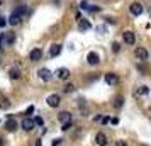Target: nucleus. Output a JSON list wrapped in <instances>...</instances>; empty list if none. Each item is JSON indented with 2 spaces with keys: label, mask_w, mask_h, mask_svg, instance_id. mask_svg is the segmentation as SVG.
Wrapping results in <instances>:
<instances>
[{
  "label": "nucleus",
  "mask_w": 151,
  "mask_h": 146,
  "mask_svg": "<svg viewBox=\"0 0 151 146\" xmlns=\"http://www.w3.org/2000/svg\"><path fill=\"white\" fill-rule=\"evenodd\" d=\"M112 49H114V53H119V49H121V44H119V42H114V44H112Z\"/></svg>",
  "instance_id": "obj_24"
},
{
  "label": "nucleus",
  "mask_w": 151,
  "mask_h": 146,
  "mask_svg": "<svg viewBox=\"0 0 151 146\" xmlns=\"http://www.w3.org/2000/svg\"><path fill=\"white\" fill-rule=\"evenodd\" d=\"M37 75H39V78H41V80H44V82H49V80H51V77H53V75H51V71H49L48 68H41L39 71H37Z\"/></svg>",
  "instance_id": "obj_7"
},
{
  "label": "nucleus",
  "mask_w": 151,
  "mask_h": 146,
  "mask_svg": "<svg viewBox=\"0 0 151 146\" xmlns=\"http://www.w3.org/2000/svg\"><path fill=\"white\" fill-rule=\"evenodd\" d=\"M58 119H60V122H68V121H71V114L66 111H63V112H60Z\"/></svg>",
  "instance_id": "obj_15"
},
{
  "label": "nucleus",
  "mask_w": 151,
  "mask_h": 146,
  "mask_svg": "<svg viewBox=\"0 0 151 146\" xmlns=\"http://www.w3.org/2000/svg\"><path fill=\"white\" fill-rule=\"evenodd\" d=\"M116 146H127V145H126V141L119 139V141H116Z\"/></svg>",
  "instance_id": "obj_28"
},
{
  "label": "nucleus",
  "mask_w": 151,
  "mask_h": 146,
  "mask_svg": "<svg viewBox=\"0 0 151 146\" xmlns=\"http://www.w3.org/2000/svg\"><path fill=\"white\" fill-rule=\"evenodd\" d=\"M105 82H107V85H117L119 83V77H117L116 73H105Z\"/></svg>",
  "instance_id": "obj_5"
},
{
  "label": "nucleus",
  "mask_w": 151,
  "mask_h": 146,
  "mask_svg": "<svg viewBox=\"0 0 151 146\" xmlns=\"http://www.w3.org/2000/svg\"><path fill=\"white\" fill-rule=\"evenodd\" d=\"M17 127H19V124H17V121H15V119H9L7 122H5V129H7V131H15V129H17Z\"/></svg>",
  "instance_id": "obj_13"
},
{
  "label": "nucleus",
  "mask_w": 151,
  "mask_h": 146,
  "mask_svg": "<svg viewBox=\"0 0 151 146\" xmlns=\"http://www.w3.org/2000/svg\"><path fill=\"white\" fill-rule=\"evenodd\" d=\"M9 77L12 78V80H19V78H21V73H19V70L10 68L9 70Z\"/></svg>",
  "instance_id": "obj_19"
},
{
  "label": "nucleus",
  "mask_w": 151,
  "mask_h": 146,
  "mask_svg": "<svg viewBox=\"0 0 151 146\" xmlns=\"http://www.w3.org/2000/svg\"><path fill=\"white\" fill-rule=\"evenodd\" d=\"M95 143L99 146H105L107 145V136L104 134V132H97V136H95Z\"/></svg>",
  "instance_id": "obj_12"
},
{
  "label": "nucleus",
  "mask_w": 151,
  "mask_h": 146,
  "mask_svg": "<svg viewBox=\"0 0 151 146\" xmlns=\"http://www.w3.org/2000/svg\"><path fill=\"white\" fill-rule=\"evenodd\" d=\"M71 127H73V122H71V121H68V122H63V131H68V129H71Z\"/></svg>",
  "instance_id": "obj_22"
},
{
  "label": "nucleus",
  "mask_w": 151,
  "mask_h": 146,
  "mask_svg": "<svg viewBox=\"0 0 151 146\" xmlns=\"http://www.w3.org/2000/svg\"><path fill=\"white\" fill-rule=\"evenodd\" d=\"M5 24H7V21H5V19H4V17H0V27H4V26H5Z\"/></svg>",
  "instance_id": "obj_29"
},
{
  "label": "nucleus",
  "mask_w": 151,
  "mask_h": 146,
  "mask_svg": "<svg viewBox=\"0 0 151 146\" xmlns=\"http://www.w3.org/2000/svg\"><path fill=\"white\" fill-rule=\"evenodd\" d=\"M134 55H136V58L139 61H146V60H148V51L144 48H136V53H134Z\"/></svg>",
  "instance_id": "obj_8"
},
{
  "label": "nucleus",
  "mask_w": 151,
  "mask_h": 146,
  "mask_svg": "<svg viewBox=\"0 0 151 146\" xmlns=\"http://www.w3.org/2000/svg\"><path fill=\"white\" fill-rule=\"evenodd\" d=\"M22 129H24V131H32V129H34V121H32V119H29V117H26L24 119V121H22Z\"/></svg>",
  "instance_id": "obj_9"
},
{
  "label": "nucleus",
  "mask_w": 151,
  "mask_h": 146,
  "mask_svg": "<svg viewBox=\"0 0 151 146\" xmlns=\"http://www.w3.org/2000/svg\"><path fill=\"white\" fill-rule=\"evenodd\" d=\"M87 61H88V65H97V63L100 61V56L97 55L95 51H90L88 55H87Z\"/></svg>",
  "instance_id": "obj_10"
},
{
  "label": "nucleus",
  "mask_w": 151,
  "mask_h": 146,
  "mask_svg": "<svg viewBox=\"0 0 151 146\" xmlns=\"http://www.w3.org/2000/svg\"><path fill=\"white\" fill-rule=\"evenodd\" d=\"M122 39H124V42L126 44H134L136 42V36H134V32L132 31H126V32H122Z\"/></svg>",
  "instance_id": "obj_1"
},
{
  "label": "nucleus",
  "mask_w": 151,
  "mask_h": 146,
  "mask_svg": "<svg viewBox=\"0 0 151 146\" xmlns=\"http://www.w3.org/2000/svg\"><path fill=\"white\" fill-rule=\"evenodd\" d=\"M14 12H15V14H19V15H21V17H22V15L29 14V9L26 7V5H19V7H17V9H15V10H14Z\"/></svg>",
  "instance_id": "obj_18"
},
{
  "label": "nucleus",
  "mask_w": 151,
  "mask_h": 146,
  "mask_svg": "<svg viewBox=\"0 0 151 146\" xmlns=\"http://www.w3.org/2000/svg\"><path fill=\"white\" fill-rule=\"evenodd\" d=\"M0 109H4V111L10 109V100L7 97H0Z\"/></svg>",
  "instance_id": "obj_17"
},
{
  "label": "nucleus",
  "mask_w": 151,
  "mask_h": 146,
  "mask_svg": "<svg viewBox=\"0 0 151 146\" xmlns=\"http://www.w3.org/2000/svg\"><path fill=\"white\" fill-rule=\"evenodd\" d=\"M29 60L31 61H39V60H42V49H39V48H34L31 53H29Z\"/></svg>",
  "instance_id": "obj_2"
},
{
  "label": "nucleus",
  "mask_w": 151,
  "mask_h": 146,
  "mask_svg": "<svg viewBox=\"0 0 151 146\" xmlns=\"http://www.w3.org/2000/svg\"><path fill=\"white\" fill-rule=\"evenodd\" d=\"M148 92H150V88H148V87H141V88H139V93H141V95H146Z\"/></svg>",
  "instance_id": "obj_25"
},
{
  "label": "nucleus",
  "mask_w": 151,
  "mask_h": 146,
  "mask_svg": "<svg viewBox=\"0 0 151 146\" xmlns=\"http://www.w3.org/2000/svg\"><path fill=\"white\" fill-rule=\"evenodd\" d=\"M21 21H22V17L19 14H15V12H12L10 17H9V24H10V26H19Z\"/></svg>",
  "instance_id": "obj_11"
},
{
  "label": "nucleus",
  "mask_w": 151,
  "mask_h": 146,
  "mask_svg": "<svg viewBox=\"0 0 151 146\" xmlns=\"http://www.w3.org/2000/svg\"><path fill=\"white\" fill-rule=\"evenodd\" d=\"M129 10H131V14L132 15H141L143 14V5L139 4V2H134V4H131V7H129Z\"/></svg>",
  "instance_id": "obj_4"
},
{
  "label": "nucleus",
  "mask_w": 151,
  "mask_h": 146,
  "mask_svg": "<svg viewBox=\"0 0 151 146\" xmlns=\"http://www.w3.org/2000/svg\"><path fill=\"white\" fill-rule=\"evenodd\" d=\"M88 4H87V2H82V4H80V9H83V10H88Z\"/></svg>",
  "instance_id": "obj_26"
},
{
  "label": "nucleus",
  "mask_w": 151,
  "mask_h": 146,
  "mask_svg": "<svg viewBox=\"0 0 151 146\" xmlns=\"http://www.w3.org/2000/svg\"><path fill=\"white\" fill-rule=\"evenodd\" d=\"M88 10H90V12H99L100 7H88Z\"/></svg>",
  "instance_id": "obj_30"
},
{
  "label": "nucleus",
  "mask_w": 151,
  "mask_h": 146,
  "mask_svg": "<svg viewBox=\"0 0 151 146\" xmlns=\"http://www.w3.org/2000/svg\"><path fill=\"white\" fill-rule=\"evenodd\" d=\"M60 53H61V44H53L51 49H49V55L55 58V56H58Z\"/></svg>",
  "instance_id": "obj_16"
},
{
  "label": "nucleus",
  "mask_w": 151,
  "mask_h": 146,
  "mask_svg": "<svg viewBox=\"0 0 151 146\" xmlns=\"http://www.w3.org/2000/svg\"><path fill=\"white\" fill-rule=\"evenodd\" d=\"M78 29H80V31H88L90 22L87 21V19H78Z\"/></svg>",
  "instance_id": "obj_14"
},
{
  "label": "nucleus",
  "mask_w": 151,
  "mask_h": 146,
  "mask_svg": "<svg viewBox=\"0 0 151 146\" xmlns=\"http://www.w3.org/2000/svg\"><path fill=\"white\" fill-rule=\"evenodd\" d=\"M56 77L60 80H68L70 78V70L68 68H58L56 70Z\"/></svg>",
  "instance_id": "obj_6"
},
{
  "label": "nucleus",
  "mask_w": 151,
  "mask_h": 146,
  "mask_svg": "<svg viewBox=\"0 0 151 146\" xmlns=\"http://www.w3.org/2000/svg\"><path fill=\"white\" fill-rule=\"evenodd\" d=\"M4 141H5V139H4V138H0V146H4Z\"/></svg>",
  "instance_id": "obj_34"
},
{
  "label": "nucleus",
  "mask_w": 151,
  "mask_h": 146,
  "mask_svg": "<svg viewBox=\"0 0 151 146\" xmlns=\"http://www.w3.org/2000/svg\"><path fill=\"white\" fill-rule=\"evenodd\" d=\"M46 102H48L49 107H58V105H60V102H61V99H60V95H58V93H51Z\"/></svg>",
  "instance_id": "obj_3"
},
{
  "label": "nucleus",
  "mask_w": 151,
  "mask_h": 146,
  "mask_svg": "<svg viewBox=\"0 0 151 146\" xmlns=\"http://www.w3.org/2000/svg\"><path fill=\"white\" fill-rule=\"evenodd\" d=\"M122 105H124V97H121V95L116 97V100H114V107H116V109H121Z\"/></svg>",
  "instance_id": "obj_20"
},
{
  "label": "nucleus",
  "mask_w": 151,
  "mask_h": 146,
  "mask_svg": "<svg viewBox=\"0 0 151 146\" xmlns=\"http://www.w3.org/2000/svg\"><path fill=\"white\" fill-rule=\"evenodd\" d=\"M32 121H34V124H37V126H42V124H44L42 117H36V119H32Z\"/></svg>",
  "instance_id": "obj_23"
},
{
  "label": "nucleus",
  "mask_w": 151,
  "mask_h": 146,
  "mask_svg": "<svg viewBox=\"0 0 151 146\" xmlns=\"http://www.w3.org/2000/svg\"><path fill=\"white\" fill-rule=\"evenodd\" d=\"M105 21H107V24H116V21H114V19H112V17H107V19H105Z\"/></svg>",
  "instance_id": "obj_31"
},
{
  "label": "nucleus",
  "mask_w": 151,
  "mask_h": 146,
  "mask_svg": "<svg viewBox=\"0 0 151 146\" xmlns=\"http://www.w3.org/2000/svg\"><path fill=\"white\" fill-rule=\"evenodd\" d=\"M36 146H41V139H37V141H36Z\"/></svg>",
  "instance_id": "obj_33"
},
{
  "label": "nucleus",
  "mask_w": 151,
  "mask_h": 146,
  "mask_svg": "<svg viewBox=\"0 0 151 146\" xmlns=\"http://www.w3.org/2000/svg\"><path fill=\"white\" fill-rule=\"evenodd\" d=\"M32 112H34V105H29V107H27V111H26V114H27V116H31Z\"/></svg>",
  "instance_id": "obj_27"
},
{
  "label": "nucleus",
  "mask_w": 151,
  "mask_h": 146,
  "mask_svg": "<svg viewBox=\"0 0 151 146\" xmlns=\"http://www.w3.org/2000/svg\"><path fill=\"white\" fill-rule=\"evenodd\" d=\"M60 143H61V139H55V141H53V145H51V146H60Z\"/></svg>",
  "instance_id": "obj_32"
},
{
  "label": "nucleus",
  "mask_w": 151,
  "mask_h": 146,
  "mask_svg": "<svg viewBox=\"0 0 151 146\" xmlns=\"http://www.w3.org/2000/svg\"><path fill=\"white\" fill-rule=\"evenodd\" d=\"M65 92H66V93H71V92H75V85H73V83L65 85Z\"/></svg>",
  "instance_id": "obj_21"
}]
</instances>
